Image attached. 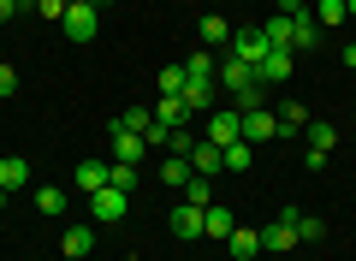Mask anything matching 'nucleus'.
<instances>
[{
  "label": "nucleus",
  "mask_w": 356,
  "mask_h": 261,
  "mask_svg": "<svg viewBox=\"0 0 356 261\" xmlns=\"http://www.w3.org/2000/svg\"><path fill=\"white\" fill-rule=\"evenodd\" d=\"M202 137L214 143V149H232V143H243V113L238 107H214L202 125Z\"/></svg>",
  "instance_id": "f257e3e1"
},
{
  "label": "nucleus",
  "mask_w": 356,
  "mask_h": 261,
  "mask_svg": "<svg viewBox=\"0 0 356 261\" xmlns=\"http://www.w3.org/2000/svg\"><path fill=\"white\" fill-rule=\"evenodd\" d=\"M89 214H95V226H113V220H125V214H131V196H125V190H113V184H102L95 196H89Z\"/></svg>",
  "instance_id": "f03ea898"
},
{
  "label": "nucleus",
  "mask_w": 356,
  "mask_h": 261,
  "mask_svg": "<svg viewBox=\"0 0 356 261\" xmlns=\"http://www.w3.org/2000/svg\"><path fill=\"white\" fill-rule=\"evenodd\" d=\"M280 137H285V131H280V113H273V107L243 113V143H250V149H255V143H280Z\"/></svg>",
  "instance_id": "7ed1b4c3"
},
{
  "label": "nucleus",
  "mask_w": 356,
  "mask_h": 261,
  "mask_svg": "<svg viewBox=\"0 0 356 261\" xmlns=\"http://www.w3.org/2000/svg\"><path fill=\"white\" fill-rule=\"evenodd\" d=\"M60 24H65V36H72V42H89V36H95V30H102V13H95L89 0H72V6H65V18H60Z\"/></svg>",
  "instance_id": "20e7f679"
},
{
  "label": "nucleus",
  "mask_w": 356,
  "mask_h": 261,
  "mask_svg": "<svg viewBox=\"0 0 356 261\" xmlns=\"http://www.w3.org/2000/svg\"><path fill=\"white\" fill-rule=\"evenodd\" d=\"M291 72H297V54L291 48H267V60L255 65V84H285Z\"/></svg>",
  "instance_id": "39448f33"
},
{
  "label": "nucleus",
  "mask_w": 356,
  "mask_h": 261,
  "mask_svg": "<svg viewBox=\"0 0 356 261\" xmlns=\"http://www.w3.org/2000/svg\"><path fill=\"white\" fill-rule=\"evenodd\" d=\"M232 60H243V65H261L267 60V36H261V30H232Z\"/></svg>",
  "instance_id": "423d86ee"
},
{
  "label": "nucleus",
  "mask_w": 356,
  "mask_h": 261,
  "mask_svg": "<svg viewBox=\"0 0 356 261\" xmlns=\"http://www.w3.org/2000/svg\"><path fill=\"white\" fill-rule=\"evenodd\" d=\"M166 226H172V237H178V244H191V237H202V208L178 196V208H172V220H166Z\"/></svg>",
  "instance_id": "0eeeda50"
},
{
  "label": "nucleus",
  "mask_w": 356,
  "mask_h": 261,
  "mask_svg": "<svg viewBox=\"0 0 356 261\" xmlns=\"http://www.w3.org/2000/svg\"><path fill=\"white\" fill-rule=\"evenodd\" d=\"M196 42H202L208 54H214V48H232V30H226V13H202V18H196Z\"/></svg>",
  "instance_id": "6e6552de"
},
{
  "label": "nucleus",
  "mask_w": 356,
  "mask_h": 261,
  "mask_svg": "<svg viewBox=\"0 0 356 261\" xmlns=\"http://www.w3.org/2000/svg\"><path fill=\"white\" fill-rule=\"evenodd\" d=\"M149 113H154V125H166V131H184V125H191V107H184V95H161Z\"/></svg>",
  "instance_id": "1a4fd4ad"
},
{
  "label": "nucleus",
  "mask_w": 356,
  "mask_h": 261,
  "mask_svg": "<svg viewBox=\"0 0 356 261\" xmlns=\"http://www.w3.org/2000/svg\"><path fill=\"white\" fill-rule=\"evenodd\" d=\"M315 42H321V18L309 13V6H303V13H291V54L315 48Z\"/></svg>",
  "instance_id": "9d476101"
},
{
  "label": "nucleus",
  "mask_w": 356,
  "mask_h": 261,
  "mask_svg": "<svg viewBox=\"0 0 356 261\" xmlns=\"http://www.w3.org/2000/svg\"><path fill=\"white\" fill-rule=\"evenodd\" d=\"M280 220H291L297 244H321V237H327V226H321V214H303V208H285Z\"/></svg>",
  "instance_id": "9b49d317"
},
{
  "label": "nucleus",
  "mask_w": 356,
  "mask_h": 261,
  "mask_svg": "<svg viewBox=\"0 0 356 261\" xmlns=\"http://www.w3.org/2000/svg\"><path fill=\"white\" fill-rule=\"evenodd\" d=\"M191 166H196L202 178H220V173H226V155H220L208 137H196V149H191Z\"/></svg>",
  "instance_id": "f8f14e48"
},
{
  "label": "nucleus",
  "mask_w": 356,
  "mask_h": 261,
  "mask_svg": "<svg viewBox=\"0 0 356 261\" xmlns=\"http://www.w3.org/2000/svg\"><path fill=\"white\" fill-rule=\"evenodd\" d=\"M214 84H226L232 95H238V89L255 84V65H243V60H232V54H226V60H220V72H214Z\"/></svg>",
  "instance_id": "ddd939ff"
},
{
  "label": "nucleus",
  "mask_w": 356,
  "mask_h": 261,
  "mask_svg": "<svg viewBox=\"0 0 356 261\" xmlns=\"http://www.w3.org/2000/svg\"><path fill=\"white\" fill-rule=\"evenodd\" d=\"M143 149H149V143H143L137 131H125V125L113 119V161H131V166H137V161H143Z\"/></svg>",
  "instance_id": "4468645a"
},
{
  "label": "nucleus",
  "mask_w": 356,
  "mask_h": 261,
  "mask_svg": "<svg viewBox=\"0 0 356 261\" xmlns=\"http://www.w3.org/2000/svg\"><path fill=\"white\" fill-rule=\"evenodd\" d=\"M226 249H232V261H255V255H261V232H250V226H232Z\"/></svg>",
  "instance_id": "2eb2a0df"
},
{
  "label": "nucleus",
  "mask_w": 356,
  "mask_h": 261,
  "mask_svg": "<svg viewBox=\"0 0 356 261\" xmlns=\"http://www.w3.org/2000/svg\"><path fill=\"white\" fill-rule=\"evenodd\" d=\"M184 107H191V113H202V119H208V113L220 107V84H184Z\"/></svg>",
  "instance_id": "dca6fc26"
},
{
  "label": "nucleus",
  "mask_w": 356,
  "mask_h": 261,
  "mask_svg": "<svg viewBox=\"0 0 356 261\" xmlns=\"http://www.w3.org/2000/svg\"><path fill=\"white\" fill-rule=\"evenodd\" d=\"M232 226H238V220H232V208H226V202L202 208V237H220V244H226V237H232Z\"/></svg>",
  "instance_id": "f3484780"
},
{
  "label": "nucleus",
  "mask_w": 356,
  "mask_h": 261,
  "mask_svg": "<svg viewBox=\"0 0 356 261\" xmlns=\"http://www.w3.org/2000/svg\"><path fill=\"white\" fill-rule=\"evenodd\" d=\"M196 178V166H191V155H166L161 161V184H172V190H184Z\"/></svg>",
  "instance_id": "a211bd4d"
},
{
  "label": "nucleus",
  "mask_w": 356,
  "mask_h": 261,
  "mask_svg": "<svg viewBox=\"0 0 356 261\" xmlns=\"http://www.w3.org/2000/svg\"><path fill=\"white\" fill-rule=\"evenodd\" d=\"M303 137H309V155H332V149H339V131H332L327 119H309Z\"/></svg>",
  "instance_id": "6ab92c4d"
},
{
  "label": "nucleus",
  "mask_w": 356,
  "mask_h": 261,
  "mask_svg": "<svg viewBox=\"0 0 356 261\" xmlns=\"http://www.w3.org/2000/svg\"><path fill=\"white\" fill-rule=\"evenodd\" d=\"M261 249H273V255L297 249V232H291V220H273V226H261Z\"/></svg>",
  "instance_id": "aec40b11"
},
{
  "label": "nucleus",
  "mask_w": 356,
  "mask_h": 261,
  "mask_svg": "<svg viewBox=\"0 0 356 261\" xmlns=\"http://www.w3.org/2000/svg\"><path fill=\"white\" fill-rule=\"evenodd\" d=\"M30 184V161L24 155H6V161H0V190H24Z\"/></svg>",
  "instance_id": "412c9836"
},
{
  "label": "nucleus",
  "mask_w": 356,
  "mask_h": 261,
  "mask_svg": "<svg viewBox=\"0 0 356 261\" xmlns=\"http://www.w3.org/2000/svg\"><path fill=\"white\" fill-rule=\"evenodd\" d=\"M214 72H220V60L208 48H196L191 60H184V77H191V84H214Z\"/></svg>",
  "instance_id": "4be33fe9"
},
{
  "label": "nucleus",
  "mask_w": 356,
  "mask_h": 261,
  "mask_svg": "<svg viewBox=\"0 0 356 261\" xmlns=\"http://www.w3.org/2000/svg\"><path fill=\"white\" fill-rule=\"evenodd\" d=\"M89 249H95V232L89 226H65V261H83Z\"/></svg>",
  "instance_id": "5701e85b"
},
{
  "label": "nucleus",
  "mask_w": 356,
  "mask_h": 261,
  "mask_svg": "<svg viewBox=\"0 0 356 261\" xmlns=\"http://www.w3.org/2000/svg\"><path fill=\"white\" fill-rule=\"evenodd\" d=\"M309 119H315V113H309L303 101H285V107H280V131H285V137H297V131H303Z\"/></svg>",
  "instance_id": "b1692460"
},
{
  "label": "nucleus",
  "mask_w": 356,
  "mask_h": 261,
  "mask_svg": "<svg viewBox=\"0 0 356 261\" xmlns=\"http://www.w3.org/2000/svg\"><path fill=\"white\" fill-rule=\"evenodd\" d=\"M261 36H267V48H291V18H285V13H273V18L261 24Z\"/></svg>",
  "instance_id": "393cba45"
},
{
  "label": "nucleus",
  "mask_w": 356,
  "mask_h": 261,
  "mask_svg": "<svg viewBox=\"0 0 356 261\" xmlns=\"http://www.w3.org/2000/svg\"><path fill=\"white\" fill-rule=\"evenodd\" d=\"M178 196H184V202H196V208H214V178H202V173H196L191 184L178 190Z\"/></svg>",
  "instance_id": "a878e982"
},
{
  "label": "nucleus",
  "mask_w": 356,
  "mask_h": 261,
  "mask_svg": "<svg viewBox=\"0 0 356 261\" xmlns=\"http://www.w3.org/2000/svg\"><path fill=\"white\" fill-rule=\"evenodd\" d=\"M102 184H107V166L102 161H83V166H77V190H83V196H95Z\"/></svg>",
  "instance_id": "bb28decb"
},
{
  "label": "nucleus",
  "mask_w": 356,
  "mask_h": 261,
  "mask_svg": "<svg viewBox=\"0 0 356 261\" xmlns=\"http://www.w3.org/2000/svg\"><path fill=\"white\" fill-rule=\"evenodd\" d=\"M36 208L48 214V220H60V214H65V190H60V184H42V190H36Z\"/></svg>",
  "instance_id": "cd10ccee"
},
{
  "label": "nucleus",
  "mask_w": 356,
  "mask_h": 261,
  "mask_svg": "<svg viewBox=\"0 0 356 261\" xmlns=\"http://www.w3.org/2000/svg\"><path fill=\"white\" fill-rule=\"evenodd\" d=\"M184 84H191V77H184V65H161V77H154V89H161V95H184Z\"/></svg>",
  "instance_id": "c85d7f7f"
},
{
  "label": "nucleus",
  "mask_w": 356,
  "mask_h": 261,
  "mask_svg": "<svg viewBox=\"0 0 356 261\" xmlns=\"http://www.w3.org/2000/svg\"><path fill=\"white\" fill-rule=\"evenodd\" d=\"M220 155H226V173H250V166H255V149H250V143H232V149H220Z\"/></svg>",
  "instance_id": "c756f323"
},
{
  "label": "nucleus",
  "mask_w": 356,
  "mask_h": 261,
  "mask_svg": "<svg viewBox=\"0 0 356 261\" xmlns=\"http://www.w3.org/2000/svg\"><path fill=\"white\" fill-rule=\"evenodd\" d=\"M315 18H321L327 30H339V24H344L350 13H344V0H315Z\"/></svg>",
  "instance_id": "7c9ffc66"
},
{
  "label": "nucleus",
  "mask_w": 356,
  "mask_h": 261,
  "mask_svg": "<svg viewBox=\"0 0 356 261\" xmlns=\"http://www.w3.org/2000/svg\"><path fill=\"white\" fill-rule=\"evenodd\" d=\"M107 184L131 196V184H137V166H131V161H113V166H107Z\"/></svg>",
  "instance_id": "2f4dec72"
},
{
  "label": "nucleus",
  "mask_w": 356,
  "mask_h": 261,
  "mask_svg": "<svg viewBox=\"0 0 356 261\" xmlns=\"http://www.w3.org/2000/svg\"><path fill=\"white\" fill-rule=\"evenodd\" d=\"M119 125H125V131H137V137H149V131H154V113H149V107H131Z\"/></svg>",
  "instance_id": "473e14b6"
},
{
  "label": "nucleus",
  "mask_w": 356,
  "mask_h": 261,
  "mask_svg": "<svg viewBox=\"0 0 356 261\" xmlns=\"http://www.w3.org/2000/svg\"><path fill=\"white\" fill-rule=\"evenodd\" d=\"M232 107H238V113H255V107H267V101H261V84L238 89V95H232Z\"/></svg>",
  "instance_id": "72a5a7b5"
},
{
  "label": "nucleus",
  "mask_w": 356,
  "mask_h": 261,
  "mask_svg": "<svg viewBox=\"0 0 356 261\" xmlns=\"http://www.w3.org/2000/svg\"><path fill=\"white\" fill-rule=\"evenodd\" d=\"M65 6H72V0H36V13H42V18H54V24L65 18Z\"/></svg>",
  "instance_id": "f704fd0d"
},
{
  "label": "nucleus",
  "mask_w": 356,
  "mask_h": 261,
  "mask_svg": "<svg viewBox=\"0 0 356 261\" xmlns=\"http://www.w3.org/2000/svg\"><path fill=\"white\" fill-rule=\"evenodd\" d=\"M13 89H18V72H13V65H0V95H13Z\"/></svg>",
  "instance_id": "c9c22d12"
},
{
  "label": "nucleus",
  "mask_w": 356,
  "mask_h": 261,
  "mask_svg": "<svg viewBox=\"0 0 356 261\" xmlns=\"http://www.w3.org/2000/svg\"><path fill=\"white\" fill-rule=\"evenodd\" d=\"M273 6H280V13H285V18H291V13H303L309 0H273Z\"/></svg>",
  "instance_id": "e433bc0d"
},
{
  "label": "nucleus",
  "mask_w": 356,
  "mask_h": 261,
  "mask_svg": "<svg viewBox=\"0 0 356 261\" xmlns=\"http://www.w3.org/2000/svg\"><path fill=\"white\" fill-rule=\"evenodd\" d=\"M13 13H24V6H18V0H0V24H6Z\"/></svg>",
  "instance_id": "4c0bfd02"
},
{
  "label": "nucleus",
  "mask_w": 356,
  "mask_h": 261,
  "mask_svg": "<svg viewBox=\"0 0 356 261\" xmlns=\"http://www.w3.org/2000/svg\"><path fill=\"white\" fill-rule=\"evenodd\" d=\"M339 60H344V65L356 72V42H344V54H339Z\"/></svg>",
  "instance_id": "58836bf2"
},
{
  "label": "nucleus",
  "mask_w": 356,
  "mask_h": 261,
  "mask_svg": "<svg viewBox=\"0 0 356 261\" xmlns=\"http://www.w3.org/2000/svg\"><path fill=\"white\" fill-rule=\"evenodd\" d=\"M89 6H95V13H102V6H113V0H89Z\"/></svg>",
  "instance_id": "ea45409f"
},
{
  "label": "nucleus",
  "mask_w": 356,
  "mask_h": 261,
  "mask_svg": "<svg viewBox=\"0 0 356 261\" xmlns=\"http://www.w3.org/2000/svg\"><path fill=\"white\" fill-rule=\"evenodd\" d=\"M220 6H226V0H208V13H220Z\"/></svg>",
  "instance_id": "a19ab883"
},
{
  "label": "nucleus",
  "mask_w": 356,
  "mask_h": 261,
  "mask_svg": "<svg viewBox=\"0 0 356 261\" xmlns=\"http://www.w3.org/2000/svg\"><path fill=\"white\" fill-rule=\"evenodd\" d=\"M344 13H350V18H356V0H344Z\"/></svg>",
  "instance_id": "79ce46f5"
},
{
  "label": "nucleus",
  "mask_w": 356,
  "mask_h": 261,
  "mask_svg": "<svg viewBox=\"0 0 356 261\" xmlns=\"http://www.w3.org/2000/svg\"><path fill=\"white\" fill-rule=\"evenodd\" d=\"M0 208H6V190H0Z\"/></svg>",
  "instance_id": "37998d69"
},
{
  "label": "nucleus",
  "mask_w": 356,
  "mask_h": 261,
  "mask_svg": "<svg viewBox=\"0 0 356 261\" xmlns=\"http://www.w3.org/2000/svg\"><path fill=\"white\" fill-rule=\"evenodd\" d=\"M18 6H36V0H18Z\"/></svg>",
  "instance_id": "c03bdc74"
},
{
  "label": "nucleus",
  "mask_w": 356,
  "mask_h": 261,
  "mask_svg": "<svg viewBox=\"0 0 356 261\" xmlns=\"http://www.w3.org/2000/svg\"><path fill=\"white\" fill-rule=\"evenodd\" d=\"M178 6H191V0H178Z\"/></svg>",
  "instance_id": "a18cd8bd"
}]
</instances>
